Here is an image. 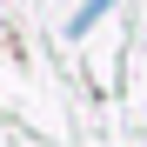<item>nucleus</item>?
<instances>
[{
	"instance_id": "nucleus-1",
	"label": "nucleus",
	"mask_w": 147,
	"mask_h": 147,
	"mask_svg": "<svg viewBox=\"0 0 147 147\" xmlns=\"http://www.w3.org/2000/svg\"><path fill=\"white\" fill-rule=\"evenodd\" d=\"M107 7H114V0H87V7H80V13H74V34H87V27H94V20H100Z\"/></svg>"
}]
</instances>
